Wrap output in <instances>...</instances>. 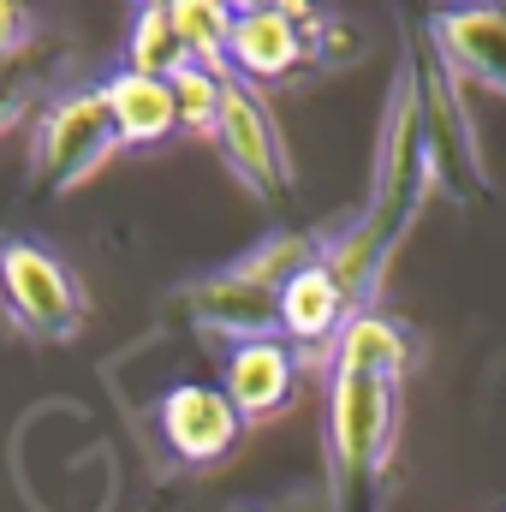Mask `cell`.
I'll return each instance as SVG.
<instances>
[{
  "mask_svg": "<svg viewBox=\"0 0 506 512\" xmlns=\"http://www.w3.org/2000/svg\"><path fill=\"white\" fill-rule=\"evenodd\" d=\"M405 364H411L405 328L393 316H381V310H352V322L334 340V370H358V376H376V382H399Z\"/></svg>",
  "mask_w": 506,
  "mask_h": 512,
  "instance_id": "14",
  "label": "cell"
},
{
  "mask_svg": "<svg viewBox=\"0 0 506 512\" xmlns=\"http://www.w3.org/2000/svg\"><path fill=\"white\" fill-rule=\"evenodd\" d=\"M227 78H233V72H209V66H197V60H191L185 72L167 78V84H173V102H179V131H203V137H215Z\"/></svg>",
  "mask_w": 506,
  "mask_h": 512,
  "instance_id": "17",
  "label": "cell"
},
{
  "mask_svg": "<svg viewBox=\"0 0 506 512\" xmlns=\"http://www.w3.org/2000/svg\"><path fill=\"white\" fill-rule=\"evenodd\" d=\"M304 6H233V36H227V72L239 84H280L310 60V30Z\"/></svg>",
  "mask_w": 506,
  "mask_h": 512,
  "instance_id": "7",
  "label": "cell"
},
{
  "mask_svg": "<svg viewBox=\"0 0 506 512\" xmlns=\"http://www.w3.org/2000/svg\"><path fill=\"white\" fill-rule=\"evenodd\" d=\"M411 54V48H405ZM411 72H417V96H423V120H429V149H435V173H447L453 185H465V191H483L489 179H483V149H477V126H471V114H465V102H459V72L435 54V48H423V60H411Z\"/></svg>",
  "mask_w": 506,
  "mask_h": 512,
  "instance_id": "9",
  "label": "cell"
},
{
  "mask_svg": "<svg viewBox=\"0 0 506 512\" xmlns=\"http://www.w3.org/2000/svg\"><path fill=\"white\" fill-rule=\"evenodd\" d=\"M322 245L310 233H268L256 251H245L239 262H227L221 274H203L197 286H185L179 310L191 322H203L209 334H227L233 346L239 340H268L280 334V292L286 280L316 262Z\"/></svg>",
  "mask_w": 506,
  "mask_h": 512,
  "instance_id": "1",
  "label": "cell"
},
{
  "mask_svg": "<svg viewBox=\"0 0 506 512\" xmlns=\"http://www.w3.org/2000/svg\"><path fill=\"white\" fill-rule=\"evenodd\" d=\"M0 310L30 340H78L84 328V292L72 286L66 262L30 239H0Z\"/></svg>",
  "mask_w": 506,
  "mask_h": 512,
  "instance_id": "5",
  "label": "cell"
},
{
  "mask_svg": "<svg viewBox=\"0 0 506 512\" xmlns=\"http://www.w3.org/2000/svg\"><path fill=\"white\" fill-rule=\"evenodd\" d=\"M429 48L453 72H471L477 84L506 96V6H447V12H435Z\"/></svg>",
  "mask_w": 506,
  "mask_h": 512,
  "instance_id": "11",
  "label": "cell"
},
{
  "mask_svg": "<svg viewBox=\"0 0 506 512\" xmlns=\"http://www.w3.org/2000/svg\"><path fill=\"white\" fill-rule=\"evenodd\" d=\"M120 155V131L102 90H72L42 108L30 143V179L36 191H78Z\"/></svg>",
  "mask_w": 506,
  "mask_h": 512,
  "instance_id": "4",
  "label": "cell"
},
{
  "mask_svg": "<svg viewBox=\"0 0 506 512\" xmlns=\"http://www.w3.org/2000/svg\"><path fill=\"white\" fill-rule=\"evenodd\" d=\"M215 143H221L227 167L251 185L256 197L280 203V197L292 191V161H286L280 126H274V114L262 108V96H256L251 84H239V78H227V90H221V126H215Z\"/></svg>",
  "mask_w": 506,
  "mask_h": 512,
  "instance_id": "6",
  "label": "cell"
},
{
  "mask_svg": "<svg viewBox=\"0 0 506 512\" xmlns=\"http://www.w3.org/2000/svg\"><path fill=\"white\" fill-rule=\"evenodd\" d=\"M173 24L185 36V54L209 72H227V36H233V6L221 0H173Z\"/></svg>",
  "mask_w": 506,
  "mask_h": 512,
  "instance_id": "16",
  "label": "cell"
},
{
  "mask_svg": "<svg viewBox=\"0 0 506 512\" xmlns=\"http://www.w3.org/2000/svg\"><path fill=\"white\" fill-rule=\"evenodd\" d=\"M346 322H352L346 286L322 268V256L304 262V268L286 280V292H280V334L298 340V346H334Z\"/></svg>",
  "mask_w": 506,
  "mask_h": 512,
  "instance_id": "12",
  "label": "cell"
},
{
  "mask_svg": "<svg viewBox=\"0 0 506 512\" xmlns=\"http://www.w3.org/2000/svg\"><path fill=\"white\" fill-rule=\"evenodd\" d=\"M185 66H191V54H185V36H179V24H173V0L143 6L137 24H131V42H126V72L167 84V78L185 72Z\"/></svg>",
  "mask_w": 506,
  "mask_h": 512,
  "instance_id": "15",
  "label": "cell"
},
{
  "mask_svg": "<svg viewBox=\"0 0 506 512\" xmlns=\"http://www.w3.org/2000/svg\"><path fill=\"white\" fill-rule=\"evenodd\" d=\"M36 36V18L12 0H0V60H18V48Z\"/></svg>",
  "mask_w": 506,
  "mask_h": 512,
  "instance_id": "19",
  "label": "cell"
},
{
  "mask_svg": "<svg viewBox=\"0 0 506 512\" xmlns=\"http://www.w3.org/2000/svg\"><path fill=\"white\" fill-rule=\"evenodd\" d=\"M102 96H108V114H114V131H120V149H149V143H161V137L179 131L173 84H161V78L114 72L102 84Z\"/></svg>",
  "mask_w": 506,
  "mask_h": 512,
  "instance_id": "13",
  "label": "cell"
},
{
  "mask_svg": "<svg viewBox=\"0 0 506 512\" xmlns=\"http://www.w3.org/2000/svg\"><path fill=\"white\" fill-rule=\"evenodd\" d=\"M399 429V382L334 370L328 382V447H334V512H376V489Z\"/></svg>",
  "mask_w": 506,
  "mask_h": 512,
  "instance_id": "2",
  "label": "cell"
},
{
  "mask_svg": "<svg viewBox=\"0 0 506 512\" xmlns=\"http://www.w3.org/2000/svg\"><path fill=\"white\" fill-rule=\"evenodd\" d=\"M429 179H435V149H429L417 72H411V54H405L399 78H393V96H387V126H381V149H376V197L364 209V227L376 233L387 251L417 221V209L429 197Z\"/></svg>",
  "mask_w": 506,
  "mask_h": 512,
  "instance_id": "3",
  "label": "cell"
},
{
  "mask_svg": "<svg viewBox=\"0 0 506 512\" xmlns=\"http://www.w3.org/2000/svg\"><path fill=\"white\" fill-rule=\"evenodd\" d=\"M30 108V72H18V60H0V131H12Z\"/></svg>",
  "mask_w": 506,
  "mask_h": 512,
  "instance_id": "18",
  "label": "cell"
},
{
  "mask_svg": "<svg viewBox=\"0 0 506 512\" xmlns=\"http://www.w3.org/2000/svg\"><path fill=\"white\" fill-rule=\"evenodd\" d=\"M155 423L179 465H221V459H233V447L245 435V417L233 411V399L209 382L167 387L155 405Z\"/></svg>",
  "mask_w": 506,
  "mask_h": 512,
  "instance_id": "8",
  "label": "cell"
},
{
  "mask_svg": "<svg viewBox=\"0 0 506 512\" xmlns=\"http://www.w3.org/2000/svg\"><path fill=\"white\" fill-rule=\"evenodd\" d=\"M221 393L233 399V411L245 417V429L286 417V405L298 399V352H292L280 334H268V340H239V346L227 352V382H221Z\"/></svg>",
  "mask_w": 506,
  "mask_h": 512,
  "instance_id": "10",
  "label": "cell"
}]
</instances>
